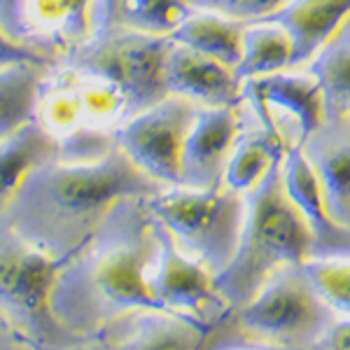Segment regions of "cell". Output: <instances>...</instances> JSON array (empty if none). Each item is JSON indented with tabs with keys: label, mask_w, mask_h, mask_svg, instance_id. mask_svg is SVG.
<instances>
[{
	"label": "cell",
	"mask_w": 350,
	"mask_h": 350,
	"mask_svg": "<svg viewBox=\"0 0 350 350\" xmlns=\"http://www.w3.org/2000/svg\"><path fill=\"white\" fill-rule=\"evenodd\" d=\"M313 152H306L313 163L329 213L338 224L350 229V138L336 143H315Z\"/></svg>",
	"instance_id": "603a6c76"
},
{
	"label": "cell",
	"mask_w": 350,
	"mask_h": 350,
	"mask_svg": "<svg viewBox=\"0 0 350 350\" xmlns=\"http://www.w3.org/2000/svg\"><path fill=\"white\" fill-rule=\"evenodd\" d=\"M243 31H245L243 21L213 10H203V12H191L187 19L180 21V26L168 38L175 44H183L222 61L224 66L236 68L243 54Z\"/></svg>",
	"instance_id": "ac0fdd59"
},
{
	"label": "cell",
	"mask_w": 350,
	"mask_h": 350,
	"mask_svg": "<svg viewBox=\"0 0 350 350\" xmlns=\"http://www.w3.org/2000/svg\"><path fill=\"white\" fill-rule=\"evenodd\" d=\"M117 10H120V0H96L94 33L115 26L117 24Z\"/></svg>",
	"instance_id": "f546056e"
},
{
	"label": "cell",
	"mask_w": 350,
	"mask_h": 350,
	"mask_svg": "<svg viewBox=\"0 0 350 350\" xmlns=\"http://www.w3.org/2000/svg\"><path fill=\"white\" fill-rule=\"evenodd\" d=\"M59 157V140L40 122H31L0 140V217L8 213L26 175Z\"/></svg>",
	"instance_id": "e0dca14e"
},
{
	"label": "cell",
	"mask_w": 350,
	"mask_h": 350,
	"mask_svg": "<svg viewBox=\"0 0 350 350\" xmlns=\"http://www.w3.org/2000/svg\"><path fill=\"white\" fill-rule=\"evenodd\" d=\"M26 0H0V26L8 31V36H12L14 40L28 42L26 36Z\"/></svg>",
	"instance_id": "83f0119b"
},
{
	"label": "cell",
	"mask_w": 350,
	"mask_h": 350,
	"mask_svg": "<svg viewBox=\"0 0 350 350\" xmlns=\"http://www.w3.org/2000/svg\"><path fill=\"white\" fill-rule=\"evenodd\" d=\"M213 329H215L213 325L175 310H133L103 327L87 343V348H199Z\"/></svg>",
	"instance_id": "7c38bea8"
},
{
	"label": "cell",
	"mask_w": 350,
	"mask_h": 350,
	"mask_svg": "<svg viewBox=\"0 0 350 350\" xmlns=\"http://www.w3.org/2000/svg\"><path fill=\"white\" fill-rule=\"evenodd\" d=\"M315 348L327 350H350V315L346 320H338L329 329L320 332V336L313 343Z\"/></svg>",
	"instance_id": "f1b7e54d"
},
{
	"label": "cell",
	"mask_w": 350,
	"mask_h": 350,
	"mask_svg": "<svg viewBox=\"0 0 350 350\" xmlns=\"http://www.w3.org/2000/svg\"><path fill=\"white\" fill-rule=\"evenodd\" d=\"M199 103L168 94L159 103L129 117L117 129V143L131 161L161 187L180 185L183 145L196 120Z\"/></svg>",
	"instance_id": "52a82bcc"
},
{
	"label": "cell",
	"mask_w": 350,
	"mask_h": 350,
	"mask_svg": "<svg viewBox=\"0 0 350 350\" xmlns=\"http://www.w3.org/2000/svg\"><path fill=\"white\" fill-rule=\"evenodd\" d=\"M189 14L191 5L187 0H120L115 26L154 36H171Z\"/></svg>",
	"instance_id": "d4e9b609"
},
{
	"label": "cell",
	"mask_w": 350,
	"mask_h": 350,
	"mask_svg": "<svg viewBox=\"0 0 350 350\" xmlns=\"http://www.w3.org/2000/svg\"><path fill=\"white\" fill-rule=\"evenodd\" d=\"M159 189L161 185L140 171L117 143L96 159L44 161L26 175L5 219L28 245L66 262L122 199L152 196Z\"/></svg>",
	"instance_id": "7a4b0ae2"
},
{
	"label": "cell",
	"mask_w": 350,
	"mask_h": 350,
	"mask_svg": "<svg viewBox=\"0 0 350 350\" xmlns=\"http://www.w3.org/2000/svg\"><path fill=\"white\" fill-rule=\"evenodd\" d=\"M150 211L183 252L213 275L234 257L245 222V196L224 183L213 187H161L148 196Z\"/></svg>",
	"instance_id": "5b68a950"
},
{
	"label": "cell",
	"mask_w": 350,
	"mask_h": 350,
	"mask_svg": "<svg viewBox=\"0 0 350 350\" xmlns=\"http://www.w3.org/2000/svg\"><path fill=\"white\" fill-rule=\"evenodd\" d=\"M49 70L33 64L0 68V140L38 122L40 87Z\"/></svg>",
	"instance_id": "ffe728a7"
},
{
	"label": "cell",
	"mask_w": 350,
	"mask_h": 350,
	"mask_svg": "<svg viewBox=\"0 0 350 350\" xmlns=\"http://www.w3.org/2000/svg\"><path fill=\"white\" fill-rule=\"evenodd\" d=\"M157 227H159V255L150 273L152 295L161 304V308L191 315L215 327L222 315L229 313V308L215 290L213 273L201 262L180 250L159 219Z\"/></svg>",
	"instance_id": "ba28073f"
},
{
	"label": "cell",
	"mask_w": 350,
	"mask_h": 350,
	"mask_svg": "<svg viewBox=\"0 0 350 350\" xmlns=\"http://www.w3.org/2000/svg\"><path fill=\"white\" fill-rule=\"evenodd\" d=\"M350 16V0H287L280 10L259 21H273L290 36V68L304 66Z\"/></svg>",
	"instance_id": "2e32d148"
},
{
	"label": "cell",
	"mask_w": 350,
	"mask_h": 350,
	"mask_svg": "<svg viewBox=\"0 0 350 350\" xmlns=\"http://www.w3.org/2000/svg\"><path fill=\"white\" fill-rule=\"evenodd\" d=\"M171 47L173 40L168 36L112 26L92 33V38L70 49L59 66L110 84L122 100L124 120H129L168 96L166 61Z\"/></svg>",
	"instance_id": "277c9868"
},
{
	"label": "cell",
	"mask_w": 350,
	"mask_h": 350,
	"mask_svg": "<svg viewBox=\"0 0 350 350\" xmlns=\"http://www.w3.org/2000/svg\"><path fill=\"white\" fill-rule=\"evenodd\" d=\"M283 187L287 199L299 211L304 222L313 234L315 247L325 252H338L346 247L348 227L338 224L329 213L327 199L323 194V185L318 180L313 163H310L304 145H290L283 157Z\"/></svg>",
	"instance_id": "4fadbf2b"
},
{
	"label": "cell",
	"mask_w": 350,
	"mask_h": 350,
	"mask_svg": "<svg viewBox=\"0 0 350 350\" xmlns=\"http://www.w3.org/2000/svg\"><path fill=\"white\" fill-rule=\"evenodd\" d=\"M96 0H26V36L33 47L61 61L94 33Z\"/></svg>",
	"instance_id": "5bb4252c"
},
{
	"label": "cell",
	"mask_w": 350,
	"mask_h": 350,
	"mask_svg": "<svg viewBox=\"0 0 350 350\" xmlns=\"http://www.w3.org/2000/svg\"><path fill=\"white\" fill-rule=\"evenodd\" d=\"M243 98L250 100L262 126H267L269 131L278 133L273 122L275 112L292 117L299 131L297 145H304V148L318 135L327 117L323 89L310 72L299 75L285 68L278 72L252 77L243 82Z\"/></svg>",
	"instance_id": "9c48e42d"
},
{
	"label": "cell",
	"mask_w": 350,
	"mask_h": 350,
	"mask_svg": "<svg viewBox=\"0 0 350 350\" xmlns=\"http://www.w3.org/2000/svg\"><path fill=\"white\" fill-rule=\"evenodd\" d=\"M14 348H28V343L16 334L14 327L0 315V350H14Z\"/></svg>",
	"instance_id": "4dcf8cb0"
},
{
	"label": "cell",
	"mask_w": 350,
	"mask_h": 350,
	"mask_svg": "<svg viewBox=\"0 0 350 350\" xmlns=\"http://www.w3.org/2000/svg\"><path fill=\"white\" fill-rule=\"evenodd\" d=\"M320 301L332 310L350 315V257L310 255L299 267Z\"/></svg>",
	"instance_id": "cb8c5ba5"
},
{
	"label": "cell",
	"mask_w": 350,
	"mask_h": 350,
	"mask_svg": "<svg viewBox=\"0 0 350 350\" xmlns=\"http://www.w3.org/2000/svg\"><path fill=\"white\" fill-rule=\"evenodd\" d=\"M299 269V267H290ZM239 313L243 329L259 336H295L315 327L320 315V297L304 275V280L280 269L245 301Z\"/></svg>",
	"instance_id": "30bf717a"
},
{
	"label": "cell",
	"mask_w": 350,
	"mask_h": 350,
	"mask_svg": "<svg viewBox=\"0 0 350 350\" xmlns=\"http://www.w3.org/2000/svg\"><path fill=\"white\" fill-rule=\"evenodd\" d=\"M166 87L168 94L201 105H239L243 98V84L236 80L234 68L175 42L166 61Z\"/></svg>",
	"instance_id": "9a60e30c"
},
{
	"label": "cell",
	"mask_w": 350,
	"mask_h": 350,
	"mask_svg": "<svg viewBox=\"0 0 350 350\" xmlns=\"http://www.w3.org/2000/svg\"><path fill=\"white\" fill-rule=\"evenodd\" d=\"M157 255L159 227L148 196H129L61 264L49 306L75 348L133 310H166L150 290Z\"/></svg>",
	"instance_id": "6da1fadb"
},
{
	"label": "cell",
	"mask_w": 350,
	"mask_h": 350,
	"mask_svg": "<svg viewBox=\"0 0 350 350\" xmlns=\"http://www.w3.org/2000/svg\"><path fill=\"white\" fill-rule=\"evenodd\" d=\"M187 3L203 5L206 10L239 19L243 24H252V21L271 16L275 10L283 8L287 0H187Z\"/></svg>",
	"instance_id": "484cf974"
},
{
	"label": "cell",
	"mask_w": 350,
	"mask_h": 350,
	"mask_svg": "<svg viewBox=\"0 0 350 350\" xmlns=\"http://www.w3.org/2000/svg\"><path fill=\"white\" fill-rule=\"evenodd\" d=\"M61 264L28 245L5 215L0 217V315L28 348H75L49 306Z\"/></svg>",
	"instance_id": "8992f818"
},
{
	"label": "cell",
	"mask_w": 350,
	"mask_h": 350,
	"mask_svg": "<svg viewBox=\"0 0 350 350\" xmlns=\"http://www.w3.org/2000/svg\"><path fill=\"white\" fill-rule=\"evenodd\" d=\"M308 64L323 89L327 115H350V16Z\"/></svg>",
	"instance_id": "44dd1931"
},
{
	"label": "cell",
	"mask_w": 350,
	"mask_h": 350,
	"mask_svg": "<svg viewBox=\"0 0 350 350\" xmlns=\"http://www.w3.org/2000/svg\"><path fill=\"white\" fill-rule=\"evenodd\" d=\"M315 252L308 224L287 199L283 159L245 194V222L231 262L213 275L229 310L250 301L280 269L301 267Z\"/></svg>",
	"instance_id": "3957f363"
},
{
	"label": "cell",
	"mask_w": 350,
	"mask_h": 350,
	"mask_svg": "<svg viewBox=\"0 0 350 350\" xmlns=\"http://www.w3.org/2000/svg\"><path fill=\"white\" fill-rule=\"evenodd\" d=\"M19 64H33L42 68H56L59 61L54 56L44 54L42 49L33 47V44L14 40L12 36H8L3 26H0V68L19 66Z\"/></svg>",
	"instance_id": "4316f807"
},
{
	"label": "cell",
	"mask_w": 350,
	"mask_h": 350,
	"mask_svg": "<svg viewBox=\"0 0 350 350\" xmlns=\"http://www.w3.org/2000/svg\"><path fill=\"white\" fill-rule=\"evenodd\" d=\"M292 42L290 36L273 21H252L243 31V54L234 68L241 84L245 80L290 68Z\"/></svg>",
	"instance_id": "7402d4cb"
},
{
	"label": "cell",
	"mask_w": 350,
	"mask_h": 350,
	"mask_svg": "<svg viewBox=\"0 0 350 350\" xmlns=\"http://www.w3.org/2000/svg\"><path fill=\"white\" fill-rule=\"evenodd\" d=\"M285 150L287 145L283 135L269 131L267 126L252 133H239L224 168L222 183L245 196L271 171L275 161L283 159Z\"/></svg>",
	"instance_id": "d6986e66"
},
{
	"label": "cell",
	"mask_w": 350,
	"mask_h": 350,
	"mask_svg": "<svg viewBox=\"0 0 350 350\" xmlns=\"http://www.w3.org/2000/svg\"><path fill=\"white\" fill-rule=\"evenodd\" d=\"M239 133V105H199L183 145L180 185L201 189L222 183Z\"/></svg>",
	"instance_id": "8fae6325"
}]
</instances>
